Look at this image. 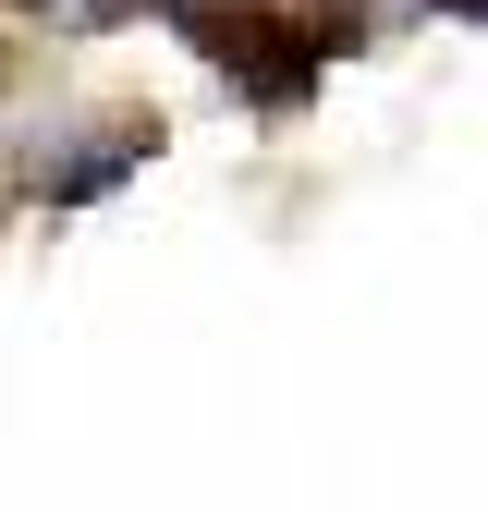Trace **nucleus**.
<instances>
[{"label": "nucleus", "mask_w": 488, "mask_h": 512, "mask_svg": "<svg viewBox=\"0 0 488 512\" xmlns=\"http://www.w3.org/2000/svg\"><path fill=\"white\" fill-rule=\"evenodd\" d=\"M159 13L232 74L244 110H305V98H318V61L354 49L342 25H281V13H257V0H159Z\"/></svg>", "instance_id": "nucleus-1"}]
</instances>
